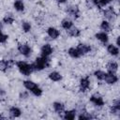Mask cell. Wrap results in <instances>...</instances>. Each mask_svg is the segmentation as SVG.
Here are the masks:
<instances>
[{
	"label": "cell",
	"instance_id": "1",
	"mask_svg": "<svg viewBox=\"0 0 120 120\" xmlns=\"http://www.w3.org/2000/svg\"><path fill=\"white\" fill-rule=\"evenodd\" d=\"M22 85L27 91H29L33 96H35L37 98L41 97L43 94V90L38 86V84L37 82H35L32 80H24L22 82Z\"/></svg>",
	"mask_w": 120,
	"mask_h": 120
},
{
	"label": "cell",
	"instance_id": "2",
	"mask_svg": "<svg viewBox=\"0 0 120 120\" xmlns=\"http://www.w3.org/2000/svg\"><path fill=\"white\" fill-rule=\"evenodd\" d=\"M34 71H41L50 67V58L46 56H38L32 63Z\"/></svg>",
	"mask_w": 120,
	"mask_h": 120
},
{
	"label": "cell",
	"instance_id": "3",
	"mask_svg": "<svg viewBox=\"0 0 120 120\" xmlns=\"http://www.w3.org/2000/svg\"><path fill=\"white\" fill-rule=\"evenodd\" d=\"M15 65H16V68H18L19 72L23 76H30L34 72L32 63H27L25 61L20 60V61H16Z\"/></svg>",
	"mask_w": 120,
	"mask_h": 120
},
{
	"label": "cell",
	"instance_id": "4",
	"mask_svg": "<svg viewBox=\"0 0 120 120\" xmlns=\"http://www.w3.org/2000/svg\"><path fill=\"white\" fill-rule=\"evenodd\" d=\"M17 51L20 52V54H22V56L28 58L31 56L32 52H33V50H32V47L28 44V43H25V42H20L18 43L17 45Z\"/></svg>",
	"mask_w": 120,
	"mask_h": 120
},
{
	"label": "cell",
	"instance_id": "5",
	"mask_svg": "<svg viewBox=\"0 0 120 120\" xmlns=\"http://www.w3.org/2000/svg\"><path fill=\"white\" fill-rule=\"evenodd\" d=\"M89 101L95 107H98V108H102V107L105 106V100H104L103 97L99 93H94V94H92L89 97Z\"/></svg>",
	"mask_w": 120,
	"mask_h": 120
},
{
	"label": "cell",
	"instance_id": "6",
	"mask_svg": "<svg viewBox=\"0 0 120 120\" xmlns=\"http://www.w3.org/2000/svg\"><path fill=\"white\" fill-rule=\"evenodd\" d=\"M90 86H91V80H90V77L88 75L83 76L80 79V81H79V90H80V92H82V93L87 92L90 89Z\"/></svg>",
	"mask_w": 120,
	"mask_h": 120
},
{
	"label": "cell",
	"instance_id": "7",
	"mask_svg": "<svg viewBox=\"0 0 120 120\" xmlns=\"http://www.w3.org/2000/svg\"><path fill=\"white\" fill-rule=\"evenodd\" d=\"M101 10L103 13V17L107 21H114L117 17V13H116V11L112 6H109L107 8H104Z\"/></svg>",
	"mask_w": 120,
	"mask_h": 120
},
{
	"label": "cell",
	"instance_id": "8",
	"mask_svg": "<svg viewBox=\"0 0 120 120\" xmlns=\"http://www.w3.org/2000/svg\"><path fill=\"white\" fill-rule=\"evenodd\" d=\"M66 13L73 19H78L80 17V8L76 5H68L66 7Z\"/></svg>",
	"mask_w": 120,
	"mask_h": 120
},
{
	"label": "cell",
	"instance_id": "9",
	"mask_svg": "<svg viewBox=\"0 0 120 120\" xmlns=\"http://www.w3.org/2000/svg\"><path fill=\"white\" fill-rule=\"evenodd\" d=\"M76 48H77V50L79 51V52H80V54H81L82 56L90 53V52H92V50H93L92 45H90V44H88V43H83V42L78 43V45L76 46Z\"/></svg>",
	"mask_w": 120,
	"mask_h": 120
},
{
	"label": "cell",
	"instance_id": "10",
	"mask_svg": "<svg viewBox=\"0 0 120 120\" xmlns=\"http://www.w3.org/2000/svg\"><path fill=\"white\" fill-rule=\"evenodd\" d=\"M109 112L112 113V115H116L118 116L120 114V99L114 98L112 102V105L109 108Z\"/></svg>",
	"mask_w": 120,
	"mask_h": 120
},
{
	"label": "cell",
	"instance_id": "11",
	"mask_svg": "<svg viewBox=\"0 0 120 120\" xmlns=\"http://www.w3.org/2000/svg\"><path fill=\"white\" fill-rule=\"evenodd\" d=\"M13 66H15V61L13 59H0V71L6 72Z\"/></svg>",
	"mask_w": 120,
	"mask_h": 120
},
{
	"label": "cell",
	"instance_id": "12",
	"mask_svg": "<svg viewBox=\"0 0 120 120\" xmlns=\"http://www.w3.org/2000/svg\"><path fill=\"white\" fill-rule=\"evenodd\" d=\"M118 80H119V77L117 76V73L106 72V75H105V78H104L103 82L108 85H113L118 82Z\"/></svg>",
	"mask_w": 120,
	"mask_h": 120
},
{
	"label": "cell",
	"instance_id": "13",
	"mask_svg": "<svg viewBox=\"0 0 120 120\" xmlns=\"http://www.w3.org/2000/svg\"><path fill=\"white\" fill-rule=\"evenodd\" d=\"M53 52V48L50 43H44L40 48V54L42 56L49 57Z\"/></svg>",
	"mask_w": 120,
	"mask_h": 120
},
{
	"label": "cell",
	"instance_id": "14",
	"mask_svg": "<svg viewBox=\"0 0 120 120\" xmlns=\"http://www.w3.org/2000/svg\"><path fill=\"white\" fill-rule=\"evenodd\" d=\"M106 51H107L108 54L112 57H118V55H119V47H117L115 44H112V43L107 44Z\"/></svg>",
	"mask_w": 120,
	"mask_h": 120
},
{
	"label": "cell",
	"instance_id": "15",
	"mask_svg": "<svg viewBox=\"0 0 120 120\" xmlns=\"http://www.w3.org/2000/svg\"><path fill=\"white\" fill-rule=\"evenodd\" d=\"M95 38H96V39L98 40L101 44H103V45L108 44V41H109V35H108V33L103 32V31L98 32V33L95 34Z\"/></svg>",
	"mask_w": 120,
	"mask_h": 120
},
{
	"label": "cell",
	"instance_id": "16",
	"mask_svg": "<svg viewBox=\"0 0 120 120\" xmlns=\"http://www.w3.org/2000/svg\"><path fill=\"white\" fill-rule=\"evenodd\" d=\"M118 63L114 60H110L107 62L106 64V72H109V73H117L118 71Z\"/></svg>",
	"mask_w": 120,
	"mask_h": 120
},
{
	"label": "cell",
	"instance_id": "17",
	"mask_svg": "<svg viewBox=\"0 0 120 120\" xmlns=\"http://www.w3.org/2000/svg\"><path fill=\"white\" fill-rule=\"evenodd\" d=\"M46 33H47V36L51 39H57L60 37V31L56 27H53V26L48 27L46 30Z\"/></svg>",
	"mask_w": 120,
	"mask_h": 120
},
{
	"label": "cell",
	"instance_id": "18",
	"mask_svg": "<svg viewBox=\"0 0 120 120\" xmlns=\"http://www.w3.org/2000/svg\"><path fill=\"white\" fill-rule=\"evenodd\" d=\"M77 110L76 109H71V110H65L63 112V118L65 120H73L77 117Z\"/></svg>",
	"mask_w": 120,
	"mask_h": 120
},
{
	"label": "cell",
	"instance_id": "19",
	"mask_svg": "<svg viewBox=\"0 0 120 120\" xmlns=\"http://www.w3.org/2000/svg\"><path fill=\"white\" fill-rule=\"evenodd\" d=\"M48 78L50 81H52L53 82H61L63 80V75L56 70H52V71L49 72Z\"/></svg>",
	"mask_w": 120,
	"mask_h": 120
},
{
	"label": "cell",
	"instance_id": "20",
	"mask_svg": "<svg viewBox=\"0 0 120 120\" xmlns=\"http://www.w3.org/2000/svg\"><path fill=\"white\" fill-rule=\"evenodd\" d=\"M8 115L10 118H18L22 115V110L17 106H11L8 109Z\"/></svg>",
	"mask_w": 120,
	"mask_h": 120
},
{
	"label": "cell",
	"instance_id": "21",
	"mask_svg": "<svg viewBox=\"0 0 120 120\" xmlns=\"http://www.w3.org/2000/svg\"><path fill=\"white\" fill-rule=\"evenodd\" d=\"M52 108H53V111L58 113V114H62L64 112V111L66 110V106L63 102L61 101H54L52 102Z\"/></svg>",
	"mask_w": 120,
	"mask_h": 120
},
{
	"label": "cell",
	"instance_id": "22",
	"mask_svg": "<svg viewBox=\"0 0 120 120\" xmlns=\"http://www.w3.org/2000/svg\"><path fill=\"white\" fill-rule=\"evenodd\" d=\"M66 31H67L68 36H69L71 38H79L81 36V34H82L81 29L78 28V27H76V26H74V25L71 28H69V29H68Z\"/></svg>",
	"mask_w": 120,
	"mask_h": 120
},
{
	"label": "cell",
	"instance_id": "23",
	"mask_svg": "<svg viewBox=\"0 0 120 120\" xmlns=\"http://www.w3.org/2000/svg\"><path fill=\"white\" fill-rule=\"evenodd\" d=\"M99 27L100 29L103 31V32H106V33H109L112 31V24L110 22V21H107V20H102L100 22V24H99Z\"/></svg>",
	"mask_w": 120,
	"mask_h": 120
},
{
	"label": "cell",
	"instance_id": "24",
	"mask_svg": "<svg viewBox=\"0 0 120 120\" xmlns=\"http://www.w3.org/2000/svg\"><path fill=\"white\" fill-rule=\"evenodd\" d=\"M13 8L18 12H22L25 9V5L22 0H14L13 2Z\"/></svg>",
	"mask_w": 120,
	"mask_h": 120
},
{
	"label": "cell",
	"instance_id": "25",
	"mask_svg": "<svg viewBox=\"0 0 120 120\" xmlns=\"http://www.w3.org/2000/svg\"><path fill=\"white\" fill-rule=\"evenodd\" d=\"M68 54L71 57V58H73V59H78V58H80V57H82V55L80 54V52H79V51L77 50V48L76 47H69L68 49Z\"/></svg>",
	"mask_w": 120,
	"mask_h": 120
},
{
	"label": "cell",
	"instance_id": "26",
	"mask_svg": "<svg viewBox=\"0 0 120 120\" xmlns=\"http://www.w3.org/2000/svg\"><path fill=\"white\" fill-rule=\"evenodd\" d=\"M2 22H3V23H5V24H8V25L13 24L14 22H15V17L13 16L12 13H7V14H5V16L3 17Z\"/></svg>",
	"mask_w": 120,
	"mask_h": 120
},
{
	"label": "cell",
	"instance_id": "27",
	"mask_svg": "<svg viewBox=\"0 0 120 120\" xmlns=\"http://www.w3.org/2000/svg\"><path fill=\"white\" fill-rule=\"evenodd\" d=\"M60 24H61V27H62L63 29H65V30H68V29L71 28V27L74 25L73 22H72L70 19H68V18H64V19L61 21Z\"/></svg>",
	"mask_w": 120,
	"mask_h": 120
},
{
	"label": "cell",
	"instance_id": "28",
	"mask_svg": "<svg viewBox=\"0 0 120 120\" xmlns=\"http://www.w3.org/2000/svg\"><path fill=\"white\" fill-rule=\"evenodd\" d=\"M93 75L94 77L99 81V82H103L104 78H105V75H106V71L102 70V69H96L94 72H93Z\"/></svg>",
	"mask_w": 120,
	"mask_h": 120
},
{
	"label": "cell",
	"instance_id": "29",
	"mask_svg": "<svg viewBox=\"0 0 120 120\" xmlns=\"http://www.w3.org/2000/svg\"><path fill=\"white\" fill-rule=\"evenodd\" d=\"M22 30L23 33H29L32 30V24L29 21H22Z\"/></svg>",
	"mask_w": 120,
	"mask_h": 120
},
{
	"label": "cell",
	"instance_id": "30",
	"mask_svg": "<svg viewBox=\"0 0 120 120\" xmlns=\"http://www.w3.org/2000/svg\"><path fill=\"white\" fill-rule=\"evenodd\" d=\"M29 98V91H22V92H20V94H19V98L21 99V100H25V99H27Z\"/></svg>",
	"mask_w": 120,
	"mask_h": 120
},
{
	"label": "cell",
	"instance_id": "31",
	"mask_svg": "<svg viewBox=\"0 0 120 120\" xmlns=\"http://www.w3.org/2000/svg\"><path fill=\"white\" fill-rule=\"evenodd\" d=\"M112 2H113V0H98V4H99V7L101 8V9L103 7L109 6Z\"/></svg>",
	"mask_w": 120,
	"mask_h": 120
},
{
	"label": "cell",
	"instance_id": "32",
	"mask_svg": "<svg viewBox=\"0 0 120 120\" xmlns=\"http://www.w3.org/2000/svg\"><path fill=\"white\" fill-rule=\"evenodd\" d=\"M8 39V36L6 35V34H4L2 31H0V43L1 44L2 43H6Z\"/></svg>",
	"mask_w": 120,
	"mask_h": 120
},
{
	"label": "cell",
	"instance_id": "33",
	"mask_svg": "<svg viewBox=\"0 0 120 120\" xmlns=\"http://www.w3.org/2000/svg\"><path fill=\"white\" fill-rule=\"evenodd\" d=\"M7 95V92H6V90H4L3 88H1L0 87V98H3V97H5Z\"/></svg>",
	"mask_w": 120,
	"mask_h": 120
},
{
	"label": "cell",
	"instance_id": "34",
	"mask_svg": "<svg viewBox=\"0 0 120 120\" xmlns=\"http://www.w3.org/2000/svg\"><path fill=\"white\" fill-rule=\"evenodd\" d=\"M119 38H120V37H119V36H116V38H115V45H116L117 47H119V46H120Z\"/></svg>",
	"mask_w": 120,
	"mask_h": 120
},
{
	"label": "cell",
	"instance_id": "35",
	"mask_svg": "<svg viewBox=\"0 0 120 120\" xmlns=\"http://www.w3.org/2000/svg\"><path fill=\"white\" fill-rule=\"evenodd\" d=\"M56 2L58 4H65V3H67V0H56Z\"/></svg>",
	"mask_w": 120,
	"mask_h": 120
},
{
	"label": "cell",
	"instance_id": "36",
	"mask_svg": "<svg viewBox=\"0 0 120 120\" xmlns=\"http://www.w3.org/2000/svg\"><path fill=\"white\" fill-rule=\"evenodd\" d=\"M3 29V22H1L0 21V31Z\"/></svg>",
	"mask_w": 120,
	"mask_h": 120
},
{
	"label": "cell",
	"instance_id": "37",
	"mask_svg": "<svg viewBox=\"0 0 120 120\" xmlns=\"http://www.w3.org/2000/svg\"><path fill=\"white\" fill-rule=\"evenodd\" d=\"M4 118H5L4 116H2V115H0V119H4Z\"/></svg>",
	"mask_w": 120,
	"mask_h": 120
}]
</instances>
